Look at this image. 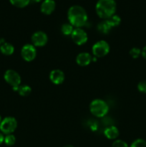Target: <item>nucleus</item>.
I'll list each match as a JSON object with an SVG mask.
<instances>
[{"mask_svg": "<svg viewBox=\"0 0 146 147\" xmlns=\"http://www.w3.org/2000/svg\"><path fill=\"white\" fill-rule=\"evenodd\" d=\"M4 42H4V39H0V46H1V45Z\"/></svg>", "mask_w": 146, "mask_h": 147, "instance_id": "obj_27", "label": "nucleus"}, {"mask_svg": "<svg viewBox=\"0 0 146 147\" xmlns=\"http://www.w3.org/2000/svg\"><path fill=\"white\" fill-rule=\"evenodd\" d=\"M17 127V121L15 118L8 116L1 121L0 125V130L6 135L11 134Z\"/></svg>", "mask_w": 146, "mask_h": 147, "instance_id": "obj_4", "label": "nucleus"}, {"mask_svg": "<svg viewBox=\"0 0 146 147\" xmlns=\"http://www.w3.org/2000/svg\"><path fill=\"white\" fill-rule=\"evenodd\" d=\"M31 0H9L10 3L12 5L15 6V7H19V8H23L25 7L26 6L28 5L29 4Z\"/></svg>", "mask_w": 146, "mask_h": 147, "instance_id": "obj_19", "label": "nucleus"}, {"mask_svg": "<svg viewBox=\"0 0 146 147\" xmlns=\"http://www.w3.org/2000/svg\"><path fill=\"white\" fill-rule=\"evenodd\" d=\"M32 1L34 2H40V1H42L43 0H32Z\"/></svg>", "mask_w": 146, "mask_h": 147, "instance_id": "obj_28", "label": "nucleus"}, {"mask_svg": "<svg viewBox=\"0 0 146 147\" xmlns=\"http://www.w3.org/2000/svg\"><path fill=\"white\" fill-rule=\"evenodd\" d=\"M130 55L133 58L136 59L141 55V50L137 47H133L130 50Z\"/></svg>", "mask_w": 146, "mask_h": 147, "instance_id": "obj_22", "label": "nucleus"}, {"mask_svg": "<svg viewBox=\"0 0 146 147\" xmlns=\"http://www.w3.org/2000/svg\"><path fill=\"white\" fill-rule=\"evenodd\" d=\"M112 147H129L127 144L123 140H116L113 142Z\"/></svg>", "mask_w": 146, "mask_h": 147, "instance_id": "obj_23", "label": "nucleus"}, {"mask_svg": "<svg viewBox=\"0 0 146 147\" xmlns=\"http://www.w3.org/2000/svg\"><path fill=\"white\" fill-rule=\"evenodd\" d=\"M4 80L11 87H17L21 84V76L14 70H7L4 73Z\"/></svg>", "mask_w": 146, "mask_h": 147, "instance_id": "obj_6", "label": "nucleus"}, {"mask_svg": "<svg viewBox=\"0 0 146 147\" xmlns=\"http://www.w3.org/2000/svg\"><path fill=\"white\" fill-rule=\"evenodd\" d=\"M21 55L27 62H31L37 56V50L32 44H26L21 50Z\"/></svg>", "mask_w": 146, "mask_h": 147, "instance_id": "obj_7", "label": "nucleus"}, {"mask_svg": "<svg viewBox=\"0 0 146 147\" xmlns=\"http://www.w3.org/2000/svg\"><path fill=\"white\" fill-rule=\"evenodd\" d=\"M130 147H146V142L144 139H137L132 143Z\"/></svg>", "mask_w": 146, "mask_h": 147, "instance_id": "obj_21", "label": "nucleus"}, {"mask_svg": "<svg viewBox=\"0 0 146 147\" xmlns=\"http://www.w3.org/2000/svg\"><path fill=\"white\" fill-rule=\"evenodd\" d=\"M4 142V136L1 133H0V145Z\"/></svg>", "mask_w": 146, "mask_h": 147, "instance_id": "obj_26", "label": "nucleus"}, {"mask_svg": "<svg viewBox=\"0 0 146 147\" xmlns=\"http://www.w3.org/2000/svg\"><path fill=\"white\" fill-rule=\"evenodd\" d=\"M0 51L4 55H11L14 53V47L9 42H4L0 46Z\"/></svg>", "mask_w": 146, "mask_h": 147, "instance_id": "obj_14", "label": "nucleus"}, {"mask_svg": "<svg viewBox=\"0 0 146 147\" xmlns=\"http://www.w3.org/2000/svg\"><path fill=\"white\" fill-rule=\"evenodd\" d=\"M4 143L9 146H13L16 142V138L13 134H8L4 137Z\"/></svg>", "mask_w": 146, "mask_h": 147, "instance_id": "obj_20", "label": "nucleus"}, {"mask_svg": "<svg viewBox=\"0 0 146 147\" xmlns=\"http://www.w3.org/2000/svg\"><path fill=\"white\" fill-rule=\"evenodd\" d=\"M137 89L140 92L146 93V80H142L137 85Z\"/></svg>", "mask_w": 146, "mask_h": 147, "instance_id": "obj_24", "label": "nucleus"}, {"mask_svg": "<svg viewBox=\"0 0 146 147\" xmlns=\"http://www.w3.org/2000/svg\"><path fill=\"white\" fill-rule=\"evenodd\" d=\"M107 22H108V24L111 26L112 27H115L118 26L119 24L121 22V18L120 17V16L117 15V14H115L114 15L111 16L110 17H109L108 19H107Z\"/></svg>", "mask_w": 146, "mask_h": 147, "instance_id": "obj_16", "label": "nucleus"}, {"mask_svg": "<svg viewBox=\"0 0 146 147\" xmlns=\"http://www.w3.org/2000/svg\"><path fill=\"white\" fill-rule=\"evenodd\" d=\"M141 55L145 59H146V46H145L143 50H141Z\"/></svg>", "mask_w": 146, "mask_h": 147, "instance_id": "obj_25", "label": "nucleus"}, {"mask_svg": "<svg viewBox=\"0 0 146 147\" xmlns=\"http://www.w3.org/2000/svg\"><path fill=\"white\" fill-rule=\"evenodd\" d=\"M119 130L116 126H111L106 128L104 131V135L108 139H115L118 137Z\"/></svg>", "mask_w": 146, "mask_h": 147, "instance_id": "obj_13", "label": "nucleus"}, {"mask_svg": "<svg viewBox=\"0 0 146 147\" xmlns=\"http://www.w3.org/2000/svg\"><path fill=\"white\" fill-rule=\"evenodd\" d=\"M1 121H2V119H1V115H0V125H1Z\"/></svg>", "mask_w": 146, "mask_h": 147, "instance_id": "obj_30", "label": "nucleus"}, {"mask_svg": "<svg viewBox=\"0 0 146 147\" xmlns=\"http://www.w3.org/2000/svg\"><path fill=\"white\" fill-rule=\"evenodd\" d=\"M65 76L64 73L59 69L53 70L50 73V79L52 83L55 85H60L64 82Z\"/></svg>", "mask_w": 146, "mask_h": 147, "instance_id": "obj_10", "label": "nucleus"}, {"mask_svg": "<svg viewBox=\"0 0 146 147\" xmlns=\"http://www.w3.org/2000/svg\"><path fill=\"white\" fill-rule=\"evenodd\" d=\"M69 22L75 28H81L85 25L88 20L87 13L84 8L80 5H72L67 11Z\"/></svg>", "mask_w": 146, "mask_h": 147, "instance_id": "obj_1", "label": "nucleus"}, {"mask_svg": "<svg viewBox=\"0 0 146 147\" xmlns=\"http://www.w3.org/2000/svg\"><path fill=\"white\" fill-rule=\"evenodd\" d=\"M74 30V27L70 23H64L62 25L61 31L64 35H71Z\"/></svg>", "mask_w": 146, "mask_h": 147, "instance_id": "obj_18", "label": "nucleus"}, {"mask_svg": "<svg viewBox=\"0 0 146 147\" xmlns=\"http://www.w3.org/2000/svg\"><path fill=\"white\" fill-rule=\"evenodd\" d=\"M93 55L96 57H102L110 52V45L104 40H100L93 45L92 47Z\"/></svg>", "mask_w": 146, "mask_h": 147, "instance_id": "obj_5", "label": "nucleus"}, {"mask_svg": "<svg viewBox=\"0 0 146 147\" xmlns=\"http://www.w3.org/2000/svg\"><path fill=\"white\" fill-rule=\"evenodd\" d=\"M48 42L47 34L42 31H37L31 36V42L34 47H43Z\"/></svg>", "mask_w": 146, "mask_h": 147, "instance_id": "obj_9", "label": "nucleus"}, {"mask_svg": "<svg viewBox=\"0 0 146 147\" xmlns=\"http://www.w3.org/2000/svg\"><path fill=\"white\" fill-rule=\"evenodd\" d=\"M90 110L93 116L102 118L107 114L109 111V106L107 103L103 100L95 99L90 103Z\"/></svg>", "mask_w": 146, "mask_h": 147, "instance_id": "obj_3", "label": "nucleus"}, {"mask_svg": "<svg viewBox=\"0 0 146 147\" xmlns=\"http://www.w3.org/2000/svg\"><path fill=\"white\" fill-rule=\"evenodd\" d=\"M111 29L112 27L108 24L106 20L100 22L97 24V30L100 33H102V34H108L109 32L111 30Z\"/></svg>", "mask_w": 146, "mask_h": 147, "instance_id": "obj_15", "label": "nucleus"}, {"mask_svg": "<svg viewBox=\"0 0 146 147\" xmlns=\"http://www.w3.org/2000/svg\"><path fill=\"white\" fill-rule=\"evenodd\" d=\"M92 57L88 53H81L77 55L76 57V63L80 66H87L90 64Z\"/></svg>", "mask_w": 146, "mask_h": 147, "instance_id": "obj_12", "label": "nucleus"}, {"mask_svg": "<svg viewBox=\"0 0 146 147\" xmlns=\"http://www.w3.org/2000/svg\"><path fill=\"white\" fill-rule=\"evenodd\" d=\"M117 3L115 0H98L96 3L95 11L103 20H107L115 14Z\"/></svg>", "mask_w": 146, "mask_h": 147, "instance_id": "obj_2", "label": "nucleus"}, {"mask_svg": "<svg viewBox=\"0 0 146 147\" xmlns=\"http://www.w3.org/2000/svg\"><path fill=\"white\" fill-rule=\"evenodd\" d=\"M56 2L54 0H43L40 6V10L44 14H50L54 11Z\"/></svg>", "mask_w": 146, "mask_h": 147, "instance_id": "obj_11", "label": "nucleus"}, {"mask_svg": "<svg viewBox=\"0 0 146 147\" xmlns=\"http://www.w3.org/2000/svg\"><path fill=\"white\" fill-rule=\"evenodd\" d=\"M63 147H74V146H72V145H66V146H64Z\"/></svg>", "mask_w": 146, "mask_h": 147, "instance_id": "obj_29", "label": "nucleus"}, {"mask_svg": "<svg viewBox=\"0 0 146 147\" xmlns=\"http://www.w3.org/2000/svg\"><path fill=\"white\" fill-rule=\"evenodd\" d=\"M31 88L27 85H22V86H19V88L17 92L19 93V94L21 96H29V95L31 93Z\"/></svg>", "mask_w": 146, "mask_h": 147, "instance_id": "obj_17", "label": "nucleus"}, {"mask_svg": "<svg viewBox=\"0 0 146 147\" xmlns=\"http://www.w3.org/2000/svg\"><path fill=\"white\" fill-rule=\"evenodd\" d=\"M73 42L77 45H82L87 42L88 36L86 32L82 28H75L71 34Z\"/></svg>", "mask_w": 146, "mask_h": 147, "instance_id": "obj_8", "label": "nucleus"}]
</instances>
